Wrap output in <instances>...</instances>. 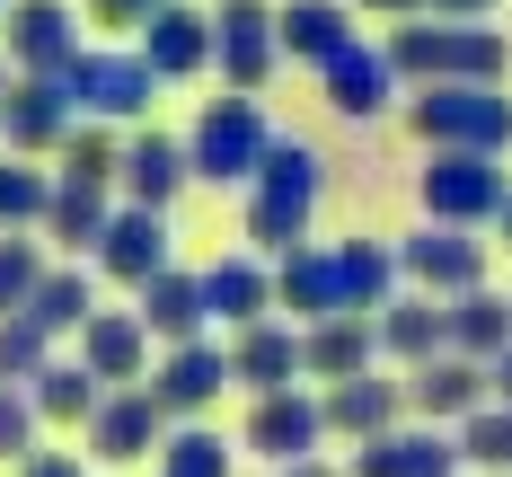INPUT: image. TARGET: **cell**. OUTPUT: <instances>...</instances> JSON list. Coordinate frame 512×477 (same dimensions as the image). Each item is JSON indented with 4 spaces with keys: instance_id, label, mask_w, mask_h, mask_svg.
<instances>
[{
    "instance_id": "bcb514c9",
    "label": "cell",
    "mask_w": 512,
    "mask_h": 477,
    "mask_svg": "<svg viewBox=\"0 0 512 477\" xmlns=\"http://www.w3.org/2000/svg\"><path fill=\"white\" fill-rule=\"evenodd\" d=\"M354 9H389V18H407V9H424V0H354Z\"/></svg>"
},
{
    "instance_id": "cb8c5ba5",
    "label": "cell",
    "mask_w": 512,
    "mask_h": 477,
    "mask_svg": "<svg viewBox=\"0 0 512 477\" xmlns=\"http://www.w3.org/2000/svg\"><path fill=\"white\" fill-rule=\"evenodd\" d=\"M142 327H151L159 345H195V336L212 327V310H204V274H186V265L151 274V283H142Z\"/></svg>"
},
{
    "instance_id": "8992f818",
    "label": "cell",
    "mask_w": 512,
    "mask_h": 477,
    "mask_svg": "<svg viewBox=\"0 0 512 477\" xmlns=\"http://www.w3.org/2000/svg\"><path fill=\"white\" fill-rule=\"evenodd\" d=\"M62 89H71V106H80L89 124H124V115H151L159 71L142 53H80V62L62 71Z\"/></svg>"
},
{
    "instance_id": "7c38bea8",
    "label": "cell",
    "mask_w": 512,
    "mask_h": 477,
    "mask_svg": "<svg viewBox=\"0 0 512 477\" xmlns=\"http://www.w3.org/2000/svg\"><path fill=\"white\" fill-rule=\"evenodd\" d=\"M9 53L27 62V80H62L80 62V27L62 0H9Z\"/></svg>"
},
{
    "instance_id": "2e32d148",
    "label": "cell",
    "mask_w": 512,
    "mask_h": 477,
    "mask_svg": "<svg viewBox=\"0 0 512 477\" xmlns=\"http://www.w3.org/2000/svg\"><path fill=\"white\" fill-rule=\"evenodd\" d=\"M71 124H80V106H71L62 80H18V89H9V115H0V133H9V151H18V159L62 151Z\"/></svg>"
},
{
    "instance_id": "b9f144b4",
    "label": "cell",
    "mask_w": 512,
    "mask_h": 477,
    "mask_svg": "<svg viewBox=\"0 0 512 477\" xmlns=\"http://www.w3.org/2000/svg\"><path fill=\"white\" fill-rule=\"evenodd\" d=\"M18 477H80V451H27Z\"/></svg>"
},
{
    "instance_id": "ee69618b",
    "label": "cell",
    "mask_w": 512,
    "mask_h": 477,
    "mask_svg": "<svg viewBox=\"0 0 512 477\" xmlns=\"http://www.w3.org/2000/svg\"><path fill=\"white\" fill-rule=\"evenodd\" d=\"M486 389H495V398L512 407V354H504V363H486Z\"/></svg>"
},
{
    "instance_id": "7a4b0ae2",
    "label": "cell",
    "mask_w": 512,
    "mask_h": 477,
    "mask_svg": "<svg viewBox=\"0 0 512 477\" xmlns=\"http://www.w3.org/2000/svg\"><path fill=\"white\" fill-rule=\"evenodd\" d=\"M389 62L407 80H424V89H442V80H495L504 89L512 45L495 27H477V18H433V27H398L389 36Z\"/></svg>"
},
{
    "instance_id": "277c9868",
    "label": "cell",
    "mask_w": 512,
    "mask_h": 477,
    "mask_svg": "<svg viewBox=\"0 0 512 477\" xmlns=\"http://www.w3.org/2000/svg\"><path fill=\"white\" fill-rule=\"evenodd\" d=\"M415 195H424V221L486 230V221L512 204V177H504V159H486V151H433L424 177H415Z\"/></svg>"
},
{
    "instance_id": "8d00e7d4",
    "label": "cell",
    "mask_w": 512,
    "mask_h": 477,
    "mask_svg": "<svg viewBox=\"0 0 512 477\" xmlns=\"http://www.w3.org/2000/svg\"><path fill=\"white\" fill-rule=\"evenodd\" d=\"M62 177L115 186V177H124V142H115L106 124H71V142H62Z\"/></svg>"
},
{
    "instance_id": "4316f807",
    "label": "cell",
    "mask_w": 512,
    "mask_h": 477,
    "mask_svg": "<svg viewBox=\"0 0 512 477\" xmlns=\"http://www.w3.org/2000/svg\"><path fill=\"white\" fill-rule=\"evenodd\" d=\"M186 177H195L186 142H168V133H142V142H124V204H151V212H168Z\"/></svg>"
},
{
    "instance_id": "8fae6325",
    "label": "cell",
    "mask_w": 512,
    "mask_h": 477,
    "mask_svg": "<svg viewBox=\"0 0 512 477\" xmlns=\"http://www.w3.org/2000/svg\"><path fill=\"white\" fill-rule=\"evenodd\" d=\"M159 442H168V407L151 389H106L98 398V416H89V451L98 460H151Z\"/></svg>"
},
{
    "instance_id": "d4e9b609",
    "label": "cell",
    "mask_w": 512,
    "mask_h": 477,
    "mask_svg": "<svg viewBox=\"0 0 512 477\" xmlns=\"http://www.w3.org/2000/svg\"><path fill=\"white\" fill-rule=\"evenodd\" d=\"M142 62H151L159 80H195V71L212 62V18H204V9H177V0H168L151 27H142Z\"/></svg>"
},
{
    "instance_id": "ba28073f",
    "label": "cell",
    "mask_w": 512,
    "mask_h": 477,
    "mask_svg": "<svg viewBox=\"0 0 512 477\" xmlns=\"http://www.w3.org/2000/svg\"><path fill=\"white\" fill-rule=\"evenodd\" d=\"M274 53H283V36H274V9H265V0H221V9H212V62H221V80H230L239 98L265 89Z\"/></svg>"
},
{
    "instance_id": "7bdbcfd3",
    "label": "cell",
    "mask_w": 512,
    "mask_h": 477,
    "mask_svg": "<svg viewBox=\"0 0 512 477\" xmlns=\"http://www.w3.org/2000/svg\"><path fill=\"white\" fill-rule=\"evenodd\" d=\"M424 9H433V18H486L495 0H424Z\"/></svg>"
},
{
    "instance_id": "83f0119b",
    "label": "cell",
    "mask_w": 512,
    "mask_h": 477,
    "mask_svg": "<svg viewBox=\"0 0 512 477\" xmlns=\"http://www.w3.org/2000/svg\"><path fill=\"white\" fill-rule=\"evenodd\" d=\"M204 310L221 318V327H256V318H274V274H265L256 257L204 265Z\"/></svg>"
},
{
    "instance_id": "d6986e66",
    "label": "cell",
    "mask_w": 512,
    "mask_h": 477,
    "mask_svg": "<svg viewBox=\"0 0 512 477\" xmlns=\"http://www.w3.org/2000/svg\"><path fill=\"white\" fill-rule=\"evenodd\" d=\"M80 363L98 371L106 389L142 380V371H151V327H142V310H98L80 327Z\"/></svg>"
},
{
    "instance_id": "6da1fadb",
    "label": "cell",
    "mask_w": 512,
    "mask_h": 477,
    "mask_svg": "<svg viewBox=\"0 0 512 477\" xmlns=\"http://www.w3.org/2000/svg\"><path fill=\"white\" fill-rule=\"evenodd\" d=\"M318 186H327L318 151H309V142H283V133H274L265 168L248 177V239L265 248V257H292V248L309 239V212H318Z\"/></svg>"
},
{
    "instance_id": "5bb4252c",
    "label": "cell",
    "mask_w": 512,
    "mask_h": 477,
    "mask_svg": "<svg viewBox=\"0 0 512 477\" xmlns=\"http://www.w3.org/2000/svg\"><path fill=\"white\" fill-rule=\"evenodd\" d=\"M486 398H495L486 389V363H468V354H433V363L407 371V407L433 416V424H468Z\"/></svg>"
},
{
    "instance_id": "3957f363",
    "label": "cell",
    "mask_w": 512,
    "mask_h": 477,
    "mask_svg": "<svg viewBox=\"0 0 512 477\" xmlns=\"http://www.w3.org/2000/svg\"><path fill=\"white\" fill-rule=\"evenodd\" d=\"M407 124L433 151H486V159L512 151V98L495 80H442V89H424L407 106Z\"/></svg>"
},
{
    "instance_id": "d590c367",
    "label": "cell",
    "mask_w": 512,
    "mask_h": 477,
    "mask_svg": "<svg viewBox=\"0 0 512 477\" xmlns=\"http://www.w3.org/2000/svg\"><path fill=\"white\" fill-rule=\"evenodd\" d=\"M159 477H230V442L204 433V424H186V433L159 442Z\"/></svg>"
},
{
    "instance_id": "e0dca14e",
    "label": "cell",
    "mask_w": 512,
    "mask_h": 477,
    "mask_svg": "<svg viewBox=\"0 0 512 477\" xmlns=\"http://www.w3.org/2000/svg\"><path fill=\"white\" fill-rule=\"evenodd\" d=\"M230 389V345H168V363L151 371V398L168 407V416H204L212 398Z\"/></svg>"
},
{
    "instance_id": "ffe728a7",
    "label": "cell",
    "mask_w": 512,
    "mask_h": 477,
    "mask_svg": "<svg viewBox=\"0 0 512 477\" xmlns=\"http://www.w3.org/2000/svg\"><path fill=\"white\" fill-rule=\"evenodd\" d=\"M274 310H292L301 327H318V318L345 310V301H336V248L301 239L292 257H274Z\"/></svg>"
},
{
    "instance_id": "603a6c76",
    "label": "cell",
    "mask_w": 512,
    "mask_h": 477,
    "mask_svg": "<svg viewBox=\"0 0 512 477\" xmlns=\"http://www.w3.org/2000/svg\"><path fill=\"white\" fill-rule=\"evenodd\" d=\"M354 477H460V442L451 433H380L354 451Z\"/></svg>"
},
{
    "instance_id": "836d02e7",
    "label": "cell",
    "mask_w": 512,
    "mask_h": 477,
    "mask_svg": "<svg viewBox=\"0 0 512 477\" xmlns=\"http://www.w3.org/2000/svg\"><path fill=\"white\" fill-rule=\"evenodd\" d=\"M460 460L486 469V477H512V407L504 398H486V407L460 424Z\"/></svg>"
},
{
    "instance_id": "f1b7e54d",
    "label": "cell",
    "mask_w": 512,
    "mask_h": 477,
    "mask_svg": "<svg viewBox=\"0 0 512 477\" xmlns=\"http://www.w3.org/2000/svg\"><path fill=\"white\" fill-rule=\"evenodd\" d=\"M451 354H468V363H504L512 354V301L504 292H460L451 301Z\"/></svg>"
},
{
    "instance_id": "484cf974",
    "label": "cell",
    "mask_w": 512,
    "mask_h": 477,
    "mask_svg": "<svg viewBox=\"0 0 512 477\" xmlns=\"http://www.w3.org/2000/svg\"><path fill=\"white\" fill-rule=\"evenodd\" d=\"M318 80H327V106L362 124V115H380V106H389V80H398V62H389V53L345 45V53H327V62H318Z\"/></svg>"
},
{
    "instance_id": "e575fe53",
    "label": "cell",
    "mask_w": 512,
    "mask_h": 477,
    "mask_svg": "<svg viewBox=\"0 0 512 477\" xmlns=\"http://www.w3.org/2000/svg\"><path fill=\"white\" fill-rule=\"evenodd\" d=\"M45 204H53V177H45V168H27V159L9 151V159H0V230L45 221Z\"/></svg>"
},
{
    "instance_id": "4dcf8cb0",
    "label": "cell",
    "mask_w": 512,
    "mask_h": 477,
    "mask_svg": "<svg viewBox=\"0 0 512 477\" xmlns=\"http://www.w3.org/2000/svg\"><path fill=\"white\" fill-rule=\"evenodd\" d=\"M274 36H283V53H301V62H327V53L354 45L345 0H283V9H274Z\"/></svg>"
},
{
    "instance_id": "681fc988",
    "label": "cell",
    "mask_w": 512,
    "mask_h": 477,
    "mask_svg": "<svg viewBox=\"0 0 512 477\" xmlns=\"http://www.w3.org/2000/svg\"><path fill=\"white\" fill-rule=\"evenodd\" d=\"M0 18H9V0H0Z\"/></svg>"
},
{
    "instance_id": "f6af8a7d",
    "label": "cell",
    "mask_w": 512,
    "mask_h": 477,
    "mask_svg": "<svg viewBox=\"0 0 512 477\" xmlns=\"http://www.w3.org/2000/svg\"><path fill=\"white\" fill-rule=\"evenodd\" d=\"M274 477H336L327 460H292V469H274Z\"/></svg>"
},
{
    "instance_id": "4fadbf2b",
    "label": "cell",
    "mask_w": 512,
    "mask_h": 477,
    "mask_svg": "<svg viewBox=\"0 0 512 477\" xmlns=\"http://www.w3.org/2000/svg\"><path fill=\"white\" fill-rule=\"evenodd\" d=\"M380 363V327L362 310H336V318H318V327H301V371L309 380H362V371Z\"/></svg>"
},
{
    "instance_id": "9c48e42d",
    "label": "cell",
    "mask_w": 512,
    "mask_h": 477,
    "mask_svg": "<svg viewBox=\"0 0 512 477\" xmlns=\"http://www.w3.org/2000/svg\"><path fill=\"white\" fill-rule=\"evenodd\" d=\"M318 442H327V407H318L309 389H274V398H256V407H248V451L265 460V469L318 460Z\"/></svg>"
},
{
    "instance_id": "ab89813d",
    "label": "cell",
    "mask_w": 512,
    "mask_h": 477,
    "mask_svg": "<svg viewBox=\"0 0 512 477\" xmlns=\"http://www.w3.org/2000/svg\"><path fill=\"white\" fill-rule=\"evenodd\" d=\"M36 398H27V389H9V380H0V460H27V451H36Z\"/></svg>"
},
{
    "instance_id": "60d3db41",
    "label": "cell",
    "mask_w": 512,
    "mask_h": 477,
    "mask_svg": "<svg viewBox=\"0 0 512 477\" xmlns=\"http://www.w3.org/2000/svg\"><path fill=\"white\" fill-rule=\"evenodd\" d=\"M159 9H168V0H89V18H98V27H151Z\"/></svg>"
},
{
    "instance_id": "d6a6232c",
    "label": "cell",
    "mask_w": 512,
    "mask_h": 477,
    "mask_svg": "<svg viewBox=\"0 0 512 477\" xmlns=\"http://www.w3.org/2000/svg\"><path fill=\"white\" fill-rule=\"evenodd\" d=\"M27 398H36V416H45V424H89V416H98V398H106V380L89 363H45L36 380H27Z\"/></svg>"
},
{
    "instance_id": "44dd1931",
    "label": "cell",
    "mask_w": 512,
    "mask_h": 477,
    "mask_svg": "<svg viewBox=\"0 0 512 477\" xmlns=\"http://www.w3.org/2000/svg\"><path fill=\"white\" fill-rule=\"evenodd\" d=\"M327 433H354V442H380V433H398V407H407V380H380V371H362V380H336L327 398Z\"/></svg>"
},
{
    "instance_id": "52a82bcc",
    "label": "cell",
    "mask_w": 512,
    "mask_h": 477,
    "mask_svg": "<svg viewBox=\"0 0 512 477\" xmlns=\"http://www.w3.org/2000/svg\"><path fill=\"white\" fill-rule=\"evenodd\" d=\"M398 265H407L415 292L460 301V292H477V283H486V239H477V230H451V221H424L407 248H398Z\"/></svg>"
},
{
    "instance_id": "c3c4849f",
    "label": "cell",
    "mask_w": 512,
    "mask_h": 477,
    "mask_svg": "<svg viewBox=\"0 0 512 477\" xmlns=\"http://www.w3.org/2000/svg\"><path fill=\"white\" fill-rule=\"evenodd\" d=\"M0 115H9V71H0Z\"/></svg>"
},
{
    "instance_id": "5b68a950",
    "label": "cell",
    "mask_w": 512,
    "mask_h": 477,
    "mask_svg": "<svg viewBox=\"0 0 512 477\" xmlns=\"http://www.w3.org/2000/svg\"><path fill=\"white\" fill-rule=\"evenodd\" d=\"M265 151H274V133H265V106L256 98H212L195 115V133H186V159H195L204 186H248L265 168Z\"/></svg>"
},
{
    "instance_id": "9a60e30c",
    "label": "cell",
    "mask_w": 512,
    "mask_h": 477,
    "mask_svg": "<svg viewBox=\"0 0 512 477\" xmlns=\"http://www.w3.org/2000/svg\"><path fill=\"white\" fill-rule=\"evenodd\" d=\"M230 380L256 389V398H274V389H301V327H283V318H256L239 327V345H230Z\"/></svg>"
},
{
    "instance_id": "30bf717a",
    "label": "cell",
    "mask_w": 512,
    "mask_h": 477,
    "mask_svg": "<svg viewBox=\"0 0 512 477\" xmlns=\"http://www.w3.org/2000/svg\"><path fill=\"white\" fill-rule=\"evenodd\" d=\"M98 257V274H115V283H151V274H168V212H151V204H124L115 221H106V239L89 248Z\"/></svg>"
},
{
    "instance_id": "f546056e",
    "label": "cell",
    "mask_w": 512,
    "mask_h": 477,
    "mask_svg": "<svg viewBox=\"0 0 512 477\" xmlns=\"http://www.w3.org/2000/svg\"><path fill=\"white\" fill-rule=\"evenodd\" d=\"M106 221H115V204H106V186H89V177H53V204H45V230H53V248H98L106 239Z\"/></svg>"
},
{
    "instance_id": "1f68e13d",
    "label": "cell",
    "mask_w": 512,
    "mask_h": 477,
    "mask_svg": "<svg viewBox=\"0 0 512 477\" xmlns=\"http://www.w3.org/2000/svg\"><path fill=\"white\" fill-rule=\"evenodd\" d=\"M27 318H36L45 336H80V327L98 318V283H89L80 265H45V283H36V301H27Z\"/></svg>"
},
{
    "instance_id": "7402d4cb",
    "label": "cell",
    "mask_w": 512,
    "mask_h": 477,
    "mask_svg": "<svg viewBox=\"0 0 512 477\" xmlns=\"http://www.w3.org/2000/svg\"><path fill=\"white\" fill-rule=\"evenodd\" d=\"M398 283H407L398 248H380V239H336V301H345V310L380 318L398 301Z\"/></svg>"
},
{
    "instance_id": "f35d334b",
    "label": "cell",
    "mask_w": 512,
    "mask_h": 477,
    "mask_svg": "<svg viewBox=\"0 0 512 477\" xmlns=\"http://www.w3.org/2000/svg\"><path fill=\"white\" fill-rule=\"evenodd\" d=\"M45 363H53V336H45V327H36L27 310H18V318H0V380H9V389H27V380H36Z\"/></svg>"
},
{
    "instance_id": "7dc6e473",
    "label": "cell",
    "mask_w": 512,
    "mask_h": 477,
    "mask_svg": "<svg viewBox=\"0 0 512 477\" xmlns=\"http://www.w3.org/2000/svg\"><path fill=\"white\" fill-rule=\"evenodd\" d=\"M495 230H504V248H512V204H504V212H495Z\"/></svg>"
},
{
    "instance_id": "ac0fdd59",
    "label": "cell",
    "mask_w": 512,
    "mask_h": 477,
    "mask_svg": "<svg viewBox=\"0 0 512 477\" xmlns=\"http://www.w3.org/2000/svg\"><path fill=\"white\" fill-rule=\"evenodd\" d=\"M371 327H380V354L407 363V371L433 363V354H451V301H433V292H398Z\"/></svg>"
},
{
    "instance_id": "74e56055",
    "label": "cell",
    "mask_w": 512,
    "mask_h": 477,
    "mask_svg": "<svg viewBox=\"0 0 512 477\" xmlns=\"http://www.w3.org/2000/svg\"><path fill=\"white\" fill-rule=\"evenodd\" d=\"M36 283H45V248L36 239H18V230H0V318H18L36 301Z\"/></svg>"
}]
</instances>
